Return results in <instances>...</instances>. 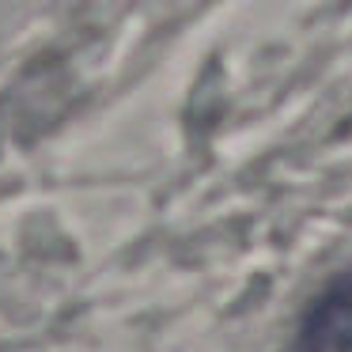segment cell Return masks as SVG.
Masks as SVG:
<instances>
[{"mask_svg":"<svg viewBox=\"0 0 352 352\" xmlns=\"http://www.w3.org/2000/svg\"><path fill=\"white\" fill-rule=\"evenodd\" d=\"M292 352H352V261L337 269L303 307Z\"/></svg>","mask_w":352,"mask_h":352,"instance_id":"6da1fadb","label":"cell"}]
</instances>
